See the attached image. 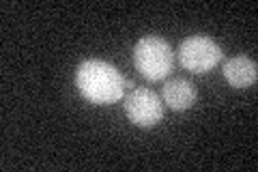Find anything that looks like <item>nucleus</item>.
<instances>
[{"instance_id":"f257e3e1","label":"nucleus","mask_w":258,"mask_h":172,"mask_svg":"<svg viewBox=\"0 0 258 172\" xmlns=\"http://www.w3.org/2000/svg\"><path fill=\"white\" fill-rule=\"evenodd\" d=\"M76 86L86 101L95 105H110L123 97L125 86H132V82L127 84V80L120 76V71L114 65L106 61L88 59L78 65Z\"/></svg>"},{"instance_id":"f03ea898","label":"nucleus","mask_w":258,"mask_h":172,"mask_svg":"<svg viewBox=\"0 0 258 172\" xmlns=\"http://www.w3.org/2000/svg\"><path fill=\"white\" fill-rule=\"evenodd\" d=\"M134 65L140 76H144L151 82H159L166 76H170L174 54L168 41L155 35L142 37L134 47Z\"/></svg>"},{"instance_id":"7ed1b4c3","label":"nucleus","mask_w":258,"mask_h":172,"mask_svg":"<svg viewBox=\"0 0 258 172\" xmlns=\"http://www.w3.org/2000/svg\"><path fill=\"white\" fill-rule=\"evenodd\" d=\"M222 47L215 39L207 35H191L181 41L179 45V63L189 73H207L222 61Z\"/></svg>"},{"instance_id":"20e7f679","label":"nucleus","mask_w":258,"mask_h":172,"mask_svg":"<svg viewBox=\"0 0 258 172\" xmlns=\"http://www.w3.org/2000/svg\"><path fill=\"white\" fill-rule=\"evenodd\" d=\"M125 114L134 125L149 129L155 127L164 117V103L151 88L138 86L125 97Z\"/></svg>"},{"instance_id":"39448f33","label":"nucleus","mask_w":258,"mask_h":172,"mask_svg":"<svg viewBox=\"0 0 258 172\" xmlns=\"http://www.w3.org/2000/svg\"><path fill=\"white\" fill-rule=\"evenodd\" d=\"M161 97H164L166 105L174 112H183V110H189L194 103H196V88L189 80H183V78H172L168 80L164 88H161Z\"/></svg>"},{"instance_id":"423d86ee","label":"nucleus","mask_w":258,"mask_h":172,"mask_svg":"<svg viewBox=\"0 0 258 172\" xmlns=\"http://www.w3.org/2000/svg\"><path fill=\"white\" fill-rule=\"evenodd\" d=\"M224 78L235 88L254 86L258 80V67L249 56H235L224 63Z\"/></svg>"}]
</instances>
